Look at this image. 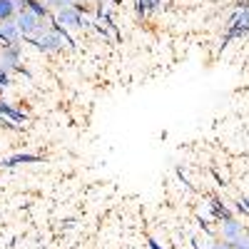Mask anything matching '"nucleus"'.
Here are the masks:
<instances>
[{
    "label": "nucleus",
    "instance_id": "nucleus-1",
    "mask_svg": "<svg viewBox=\"0 0 249 249\" xmlns=\"http://www.w3.org/2000/svg\"><path fill=\"white\" fill-rule=\"evenodd\" d=\"M28 45H33L35 50H40V53H45V55H53V53H60L65 45H75V40L70 37V33L68 30H62V28H57L55 23H53V28L48 30V33H43V35H37V37H28L25 40Z\"/></svg>",
    "mask_w": 249,
    "mask_h": 249
},
{
    "label": "nucleus",
    "instance_id": "nucleus-2",
    "mask_svg": "<svg viewBox=\"0 0 249 249\" xmlns=\"http://www.w3.org/2000/svg\"><path fill=\"white\" fill-rule=\"evenodd\" d=\"M85 13H88V5H82V3H75L70 8H62L57 13H53V23L62 30H85V25H82V20H85Z\"/></svg>",
    "mask_w": 249,
    "mask_h": 249
},
{
    "label": "nucleus",
    "instance_id": "nucleus-3",
    "mask_svg": "<svg viewBox=\"0 0 249 249\" xmlns=\"http://www.w3.org/2000/svg\"><path fill=\"white\" fill-rule=\"evenodd\" d=\"M247 230H244V224L237 219V217H222L219 219V230H217V234H219V239H224V242H234V239H239L242 234H244Z\"/></svg>",
    "mask_w": 249,
    "mask_h": 249
},
{
    "label": "nucleus",
    "instance_id": "nucleus-4",
    "mask_svg": "<svg viewBox=\"0 0 249 249\" xmlns=\"http://www.w3.org/2000/svg\"><path fill=\"white\" fill-rule=\"evenodd\" d=\"M20 60H23V48H20V43L18 45H0V62L5 65V70H10V72H15V70H20Z\"/></svg>",
    "mask_w": 249,
    "mask_h": 249
},
{
    "label": "nucleus",
    "instance_id": "nucleus-5",
    "mask_svg": "<svg viewBox=\"0 0 249 249\" xmlns=\"http://www.w3.org/2000/svg\"><path fill=\"white\" fill-rule=\"evenodd\" d=\"M15 23H18L20 33H23V40L35 37V35H37V30H40V18H35L30 10L18 13V15H15Z\"/></svg>",
    "mask_w": 249,
    "mask_h": 249
},
{
    "label": "nucleus",
    "instance_id": "nucleus-6",
    "mask_svg": "<svg viewBox=\"0 0 249 249\" xmlns=\"http://www.w3.org/2000/svg\"><path fill=\"white\" fill-rule=\"evenodd\" d=\"M0 43H5V45L23 43V33H20L15 20H5V23H0Z\"/></svg>",
    "mask_w": 249,
    "mask_h": 249
},
{
    "label": "nucleus",
    "instance_id": "nucleus-7",
    "mask_svg": "<svg viewBox=\"0 0 249 249\" xmlns=\"http://www.w3.org/2000/svg\"><path fill=\"white\" fill-rule=\"evenodd\" d=\"M0 115H3L8 122L18 124V127H20L23 122H28V115L20 110L18 105H13V102H8V100H3V97H0Z\"/></svg>",
    "mask_w": 249,
    "mask_h": 249
},
{
    "label": "nucleus",
    "instance_id": "nucleus-8",
    "mask_svg": "<svg viewBox=\"0 0 249 249\" xmlns=\"http://www.w3.org/2000/svg\"><path fill=\"white\" fill-rule=\"evenodd\" d=\"M37 162H43V157L40 155H33V152H15L10 157H5L3 162V167H18V164H37Z\"/></svg>",
    "mask_w": 249,
    "mask_h": 249
},
{
    "label": "nucleus",
    "instance_id": "nucleus-9",
    "mask_svg": "<svg viewBox=\"0 0 249 249\" xmlns=\"http://www.w3.org/2000/svg\"><path fill=\"white\" fill-rule=\"evenodd\" d=\"M28 10H30L35 18H40V20H48V18H53V13L48 10V5L43 3V0H30V3H28Z\"/></svg>",
    "mask_w": 249,
    "mask_h": 249
},
{
    "label": "nucleus",
    "instance_id": "nucleus-10",
    "mask_svg": "<svg viewBox=\"0 0 249 249\" xmlns=\"http://www.w3.org/2000/svg\"><path fill=\"white\" fill-rule=\"evenodd\" d=\"M18 15V8L13 0H0V23H5V20H15Z\"/></svg>",
    "mask_w": 249,
    "mask_h": 249
},
{
    "label": "nucleus",
    "instance_id": "nucleus-11",
    "mask_svg": "<svg viewBox=\"0 0 249 249\" xmlns=\"http://www.w3.org/2000/svg\"><path fill=\"white\" fill-rule=\"evenodd\" d=\"M43 3L48 5V10H50V13H57V10H62V8L75 5L77 0H43Z\"/></svg>",
    "mask_w": 249,
    "mask_h": 249
},
{
    "label": "nucleus",
    "instance_id": "nucleus-12",
    "mask_svg": "<svg viewBox=\"0 0 249 249\" xmlns=\"http://www.w3.org/2000/svg\"><path fill=\"white\" fill-rule=\"evenodd\" d=\"M13 85V72L5 70V65L0 62V90H8Z\"/></svg>",
    "mask_w": 249,
    "mask_h": 249
},
{
    "label": "nucleus",
    "instance_id": "nucleus-13",
    "mask_svg": "<svg viewBox=\"0 0 249 249\" xmlns=\"http://www.w3.org/2000/svg\"><path fill=\"white\" fill-rule=\"evenodd\" d=\"M232 249H249V234L244 232L239 239H234V242H232Z\"/></svg>",
    "mask_w": 249,
    "mask_h": 249
},
{
    "label": "nucleus",
    "instance_id": "nucleus-14",
    "mask_svg": "<svg viewBox=\"0 0 249 249\" xmlns=\"http://www.w3.org/2000/svg\"><path fill=\"white\" fill-rule=\"evenodd\" d=\"M210 249H232V244H230V242H224V239H212Z\"/></svg>",
    "mask_w": 249,
    "mask_h": 249
},
{
    "label": "nucleus",
    "instance_id": "nucleus-15",
    "mask_svg": "<svg viewBox=\"0 0 249 249\" xmlns=\"http://www.w3.org/2000/svg\"><path fill=\"white\" fill-rule=\"evenodd\" d=\"M237 207H239V210L249 217V199H247V197H244V199H239V202H237Z\"/></svg>",
    "mask_w": 249,
    "mask_h": 249
},
{
    "label": "nucleus",
    "instance_id": "nucleus-16",
    "mask_svg": "<svg viewBox=\"0 0 249 249\" xmlns=\"http://www.w3.org/2000/svg\"><path fill=\"white\" fill-rule=\"evenodd\" d=\"M147 244H150V249H164V247H162L155 237H150V239H147Z\"/></svg>",
    "mask_w": 249,
    "mask_h": 249
},
{
    "label": "nucleus",
    "instance_id": "nucleus-17",
    "mask_svg": "<svg viewBox=\"0 0 249 249\" xmlns=\"http://www.w3.org/2000/svg\"><path fill=\"white\" fill-rule=\"evenodd\" d=\"M77 3H90V0H77Z\"/></svg>",
    "mask_w": 249,
    "mask_h": 249
}]
</instances>
